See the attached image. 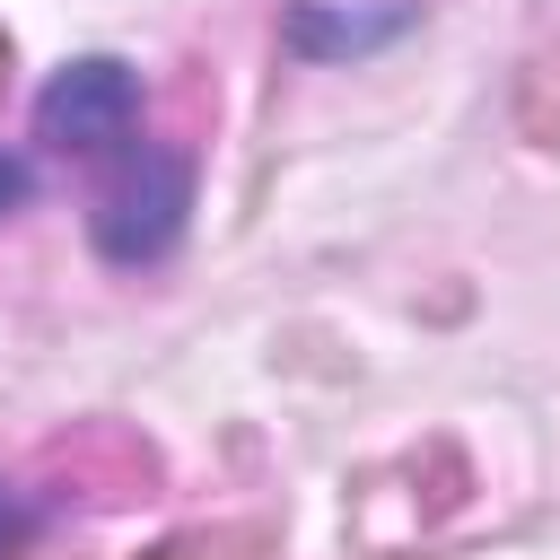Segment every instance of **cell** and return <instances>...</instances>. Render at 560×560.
<instances>
[{
  "label": "cell",
  "mask_w": 560,
  "mask_h": 560,
  "mask_svg": "<svg viewBox=\"0 0 560 560\" xmlns=\"http://www.w3.org/2000/svg\"><path fill=\"white\" fill-rule=\"evenodd\" d=\"M9 201H26V166H18V158H0V210H9Z\"/></svg>",
  "instance_id": "cell-3"
},
{
  "label": "cell",
  "mask_w": 560,
  "mask_h": 560,
  "mask_svg": "<svg viewBox=\"0 0 560 560\" xmlns=\"http://www.w3.org/2000/svg\"><path fill=\"white\" fill-rule=\"evenodd\" d=\"M131 105H140L131 70H114V61H79L70 79H52V96H44V131H52V140H122V131H131Z\"/></svg>",
  "instance_id": "cell-2"
},
{
  "label": "cell",
  "mask_w": 560,
  "mask_h": 560,
  "mask_svg": "<svg viewBox=\"0 0 560 560\" xmlns=\"http://www.w3.org/2000/svg\"><path fill=\"white\" fill-rule=\"evenodd\" d=\"M184 158H140L131 175H122V192L96 210V236H105V254L114 262H158L166 245H175V228H184Z\"/></svg>",
  "instance_id": "cell-1"
}]
</instances>
